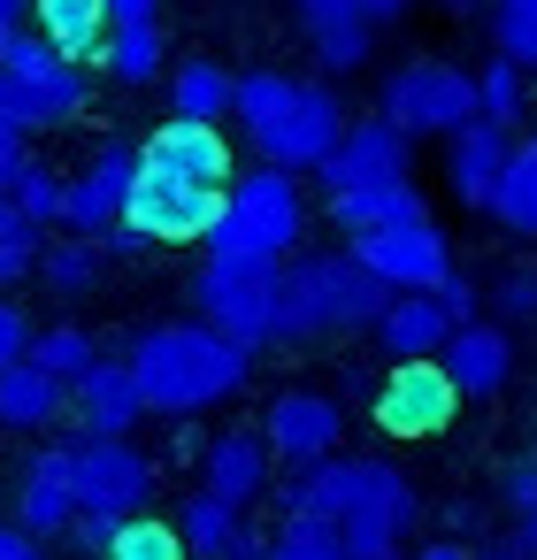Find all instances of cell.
<instances>
[{"instance_id":"1","label":"cell","mask_w":537,"mask_h":560,"mask_svg":"<svg viewBox=\"0 0 537 560\" xmlns=\"http://www.w3.org/2000/svg\"><path fill=\"white\" fill-rule=\"evenodd\" d=\"M422 499L407 468L369 460V453H330L284 483V522H315L338 537L346 560H399V537L415 529Z\"/></svg>"},{"instance_id":"2","label":"cell","mask_w":537,"mask_h":560,"mask_svg":"<svg viewBox=\"0 0 537 560\" xmlns=\"http://www.w3.org/2000/svg\"><path fill=\"white\" fill-rule=\"evenodd\" d=\"M124 369H131L147 415L185 422V415H208V407H223L231 392H246L254 353L231 346V338H215L208 323H154V330L131 338Z\"/></svg>"},{"instance_id":"3","label":"cell","mask_w":537,"mask_h":560,"mask_svg":"<svg viewBox=\"0 0 537 560\" xmlns=\"http://www.w3.org/2000/svg\"><path fill=\"white\" fill-rule=\"evenodd\" d=\"M384 284H369L346 254H300L277 269V323L269 346H300V338H330V330H369L384 315Z\"/></svg>"},{"instance_id":"4","label":"cell","mask_w":537,"mask_h":560,"mask_svg":"<svg viewBox=\"0 0 537 560\" xmlns=\"http://www.w3.org/2000/svg\"><path fill=\"white\" fill-rule=\"evenodd\" d=\"M300 231H307V200H300V177H284V170H231V185H223V208H215V231H208V246L223 254V261H269V269H284V254L300 246Z\"/></svg>"},{"instance_id":"5","label":"cell","mask_w":537,"mask_h":560,"mask_svg":"<svg viewBox=\"0 0 537 560\" xmlns=\"http://www.w3.org/2000/svg\"><path fill=\"white\" fill-rule=\"evenodd\" d=\"M376 101H384L376 124H392L407 147H415V139H453L460 124H476V78H468L460 62H437V55L399 62Z\"/></svg>"},{"instance_id":"6","label":"cell","mask_w":537,"mask_h":560,"mask_svg":"<svg viewBox=\"0 0 537 560\" xmlns=\"http://www.w3.org/2000/svg\"><path fill=\"white\" fill-rule=\"evenodd\" d=\"M78 108H85V70L55 62L39 39H16L9 55H0V124H9L16 139L62 131Z\"/></svg>"},{"instance_id":"7","label":"cell","mask_w":537,"mask_h":560,"mask_svg":"<svg viewBox=\"0 0 537 560\" xmlns=\"http://www.w3.org/2000/svg\"><path fill=\"white\" fill-rule=\"evenodd\" d=\"M192 300H200V323L246 353L269 346V323H277V269L269 261H223L208 254L200 277H192Z\"/></svg>"},{"instance_id":"8","label":"cell","mask_w":537,"mask_h":560,"mask_svg":"<svg viewBox=\"0 0 537 560\" xmlns=\"http://www.w3.org/2000/svg\"><path fill=\"white\" fill-rule=\"evenodd\" d=\"M62 460H70V499H78V514H101V522L139 514L147 491H154V476H162L131 438H124V445H108V438H62Z\"/></svg>"},{"instance_id":"9","label":"cell","mask_w":537,"mask_h":560,"mask_svg":"<svg viewBox=\"0 0 537 560\" xmlns=\"http://www.w3.org/2000/svg\"><path fill=\"white\" fill-rule=\"evenodd\" d=\"M346 261H353L369 284H384V292L399 300V292H437L445 269H453V246H445L437 223H399V231L346 238Z\"/></svg>"},{"instance_id":"10","label":"cell","mask_w":537,"mask_h":560,"mask_svg":"<svg viewBox=\"0 0 537 560\" xmlns=\"http://www.w3.org/2000/svg\"><path fill=\"white\" fill-rule=\"evenodd\" d=\"M338 131H346V101H338L330 85L300 78L292 108H284L269 131H254V154H261V170H284V177H300V170H315V162L338 147Z\"/></svg>"},{"instance_id":"11","label":"cell","mask_w":537,"mask_h":560,"mask_svg":"<svg viewBox=\"0 0 537 560\" xmlns=\"http://www.w3.org/2000/svg\"><path fill=\"white\" fill-rule=\"evenodd\" d=\"M215 208H223V192L139 170V177H131V200H124V231H131L139 246H185V238H208V231H215Z\"/></svg>"},{"instance_id":"12","label":"cell","mask_w":537,"mask_h":560,"mask_svg":"<svg viewBox=\"0 0 537 560\" xmlns=\"http://www.w3.org/2000/svg\"><path fill=\"white\" fill-rule=\"evenodd\" d=\"M131 177H139V147L108 139L85 154L78 177H62V231L70 238H101L124 223V200H131Z\"/></svg>"},{"instance_id":"13","label":"cell","mask_w":537,"mask_h":560,"mask_svg":"<svg viewBox=\"0 0 537 560\" xmlns=\"http://www.w3.org/2000/svg\"><path fill=\"white\" fill-rule=\"evenodd\" d=\"M254 438L269 445V460L315 468V460L338 453V438H346V407H338L330 392H277L269 415L254 422Z\"/></svg>"},{"instance_id":"14","label":"cell","mask_w":537,"mask_h":560,"mask_svg":"<svg viewBox=\"0 0 537 560\" xmlns=\"http://www.w3.org/2000/svg\"><path fill=\"white\" fill-rule=\"evenodd\" d=\"M407 162H415V147L392 131V124H346L338 131V147L315 162V177H323V192L338 200V192H369V185H399L407 177Z\"/></svg>"},{"instance_id":"15","label":"cell","mask_w":537,"mask_h":560,"mask_svg":"<svg viewBox=\"0 0 537 560\" xmlns=\"http://www.w3.org/2000/svg\"><path fill=\"white\" fill-rule=\"evenodd\" d=\"M453 415H460V392L445 384L437 361H399L384 376V392H376V422L392 438H437Z\"/></svg>"},{"instance_id":"16","label":"cell","mask_w":537,"mask_h":560,"mask_svg":"<svg viewBox=\"0 0 537 560\" xmlns=\"http://www.w3.org/2000/svg\"><path fill=\"white\" fill-rule=\"evenodd\" d=\"M139 170L223 192V185H231V139H223V131H208V124H162V131L139 147Z\"/></svg>"},{"instance_id":"17","label":"cell","mask_w":537,"mask_h":560,"mask_svg":"<svg viewBox=\"0 0 537 560\" xmlns=\"http://www.w3.org/2000/svg\"><path fill=\"white\" fill-rule=\"evenodd\" d=\"M70 407H78V438H108V445H124V438L147 422L131 369H124V361H108V353L70 384Z\"/></svg>"},{"instance_id":"18","label":"cell","mask_w":537,"mask_h":560,"mask_svg":"<svg viewBox=\"0 0 537 560\" xmlns=\"http://www.w3.org/2000/svg\"><path fill=\"white\" fill-rule=\"evenodd\" d=\"M437 369H445V384H453L460 399H491V392H506V376H514V338H506L499 323H460V330L437 346Z\"/></svg>"},{"instance_id":"19","label":"cell","mask_w":537,"mask_h":560,"mask_svg":"<svg viewBox=\"0 0 537 560\" xmlns=\"http://www.w3.org/2000/svg\"><path fill=\"white\" fill-rule=\"evenodd\" d=\"M200 468H208V483H200V491H208L215 506H231V514H246V506L277 483V476H269L277 460H269V445H261L254 430H223V438L200 453Z\"/></svg>"},{"instance_id":"20","label":"cell","mask_w":537,"mask_h":560,"mask_svg":"<svg viewBox=\"0 0 537 560\" xmlns=\"http://www.w3.org/2000/svg\"><path fill=\"white\" fill-rule=\"evenodd\" d=\"M24 16L39 24V47H47L55 62H70V70L101 62V55H108V39H116V24H108L101 0H32Z\"/></svg>"},{"instance_id":"21","label":"cell","mask_w":537,"mask_h":560,"mask_svg":"<svg viewBox=\"0 0 537 560\" xmlns=\"http://www.w3.org/2000/svg\"><path fill=\"white\" fill-rule=\"evenodd\" d=\"M70 522H78L70 460H62V445H47V453L24 460V483H16V529H24L32 545H47V537H62Z\"/></svg>"},{"instance_id":"22","label":"cell","mask_w":537,"mask_h":560,"mask_svg":"<svg viewBox=\"0 0 537 560\" xmlns=\"http://www.w3.org/2000/svg\"><path fill=\"white\" fill-rule=\"evenodd\" d=\"M506 131H491V124H460L453 139H445V185H453V200L460 208H491V185H499V170H506Z\"/></svg>"},{"instance_id":"23","label":"cell","mask_w":537,"mask_h":560,"mask_svg":"<svg viewBox=\"0 0 537 560\" xmlns=\"http://www.w3.org/2000/svg\"><path fill=\"white\" fill-rule=\"evenodd\" d=\"M369 330H376V346L392 353V369H399V361H437V346L453 338V323H445V307H437L430 292L384 300V315H376Z\"/></svg>"},{"instance_id":"24","label":"cell","mask_w":537,"mask_h":560,"mask_svg":"<svg viewBox=\"0 0 537 560\" xmlns=\"http://www.w3.org/2000/svg\"><path fill=\"white\" fill-rule=\"evenodd\" d=\"M330 215H338V231H346V238L399 231V223H430V208H422L415 177H399V185H369V192H338V200H330Z\"/></svg>"},{"instance_id":"25","label":"cell","mask_w":537,"mask_h":560,"mask_svg":"<svg viewBox=\"0 0 537 560\" xmlns=\"http://www.w3.org/2000/svg\"><path fill=\"white\" fill-rule=\"evenodd\" d=\"M292 9L307 16L323 70H338V78H346V70H361V62H369V47H376V39H369V24L353 16V0H292Z\"/></svg>"},{"instance_id":"26","label":"cell","mask_w":537,"mask_h":560,"mask_svg":"<svg viewBox=\"0 0 537 560\" xmlns=\"http://www.w3.org/2000/svg\"><path fill=\"white\" fill-rule=\"evenodd\" d=\"M483 215H491L499 231H514V238H537V131L506 147V170H499Z\"/></svg>"},{"instance_id":"27","label":"cell","mask_w":537,"mask_h":560,"mask_svg":"<svg viewBox=\"0 0 537 560\" xmlns=\"http://www.w3.org/2000/svg\"><path fill=\"white\" fill-rule=\"evenodd\" d=\"M223 116H231V70H215V62H177V70H170V124H208V131H223Z\"/></svg>"},{"instance_id":"28","label":"cell","mask_w":537,"mask_h":560,"mask_svg":"<svg viewBox=\"0 0 537 560\" xmlns=\"http://www.w3.org/2000/svg\"><path fill=\"white\" fill-rule=\"evenodd\" d=\"M62 407H70V392L55 376H39L32 361H16L9 376H0V422H9V430H47Z\"/></svg>"},{"instance_id":"29","label":"cell","mask_w":537,"mask_h":560,"mask_svg":"<svg viewBox=\"0 0 537 560\" xmlns=\"http://www.w3.org/2000/svg\"><path fill=\"white\" fill-rule=\"evenodd\" d=\"M170 529H177V545H185L192 560H223V552L246 537V514H231V506H215L208 491H192V499L177 506V522H170Z\"/></svg>"},{"instance_id":"30","label":"cell","mask_w":537,"mask_h":560,"mask_svg":"<svg viewBox=\"0 0 537 560\" xmlns=\"http://www.w3.org/2000/svg\"><path fill=\"white\" fill-rule=\"evenodd\" d=\"M108 78L116 85H154V70L170 62V39H162V16L154 24H116V39H108Z\"/></svg>"},{"instance_id":"31","label":"cell","mask_w":537,"mask_h":560,"mask_svg":"<svg viewBox=\"0 0 537 560\" xmlns=\"http://www.w3.org/2000/svg\"><path fill=\"white\" fill-rule=\"evenodd\" d=\"M39 376H55L62 392L101 361V346H93V330H78V323H55V330H32V353H24Z\"/></svg>"},{"instance_id":"32","label":"cell","mask_w":537,"mask_h":560,"mask_svg":"<svg viewBox=\"0 0 537 560\" xmlns=\"http://www.w3.org/2000/svg\"><path fill=\"white\" fill-rule=\"evenodd\" d=\"M292 93H300V78H284V70H246V78H231V116H238L246 139H254V131H269V124L292 108Z\"/></svg>"},{"instance_id":"33","label":"cell","mask_w":537,"mask_h":560,"mask_svg":"<svg viewBox=\"0 0 537 560\" xmlns=\"http://www.w3.org/2000/svg\"><path fill=\"white\" fill-rule=\"evenodd\" d=\"M55 300H85L101 284V246L93 238H62V246H39V269H32Z\"/></svg>"},{"instance_id":"34","label":"cell","mask_w":537,"mask_h":560,"mask_svg":"<svg viewBox=\"0 0 537 560\" xmlns=\"http://www.w3.org/2000/svg\"><path fill=\"white\" fill-rule=\"evenodd\" d=\"M476 78V124H491V131H506L514 139V124H522V70L514 62H491V70H468Z\"/></svg>"},{"instance_id":"35","label":"cell","mask_w":537,"mask_h":560,"mask_svg":"<svg viewBox=\"0 0 537 560\" xmlns=\"http://www.w3.org/2000/svg\"><path fill=\"white\" fill-rule=\"evenodd\" d=\"M101 560H185V545H177L170 522H154V514H124V522L108 529Z\"/></svg>"},{"instance_id":"36","label":"cell","mask_w":537,"mask_h":560,"mask_svg":"<svg viewBox=\"0 0 537 560\" xmlns=\"http://www.w3.org/2000/svg\"><path fill=\"white\" fill-rule=\"evenodd\" d=\"M9 208L47 238V223H62V177H55L47 162H24V170H16V185H9Z\"/></svg>"},{"instance_id":"37","label":"cell","mask_w":537,"mask_h":560,"mask_svg":"<svg viewBox=\"0 0 537 560\" xmlns=\"http://www.w3.org/2000/svg\"><path fill=\"white\" fill-rule=\"evenodd\" d=\"M491 39H499V62L537 70V0H491Z\"/></svg>"},{"instance_id":"38","label":"cell","mask_w":537,"mask_h":560,"mask_svg":"<svg viewBox=\"0 0 537 560\" xmlns=\"http://www.w3.org/2000/svg\"><path fill=\"white\" fill-rule=\"evenodd\" d=\"M261 560H346V552H338L330 529H315V522H284V529L261 545Z\"/></svg>"},{"instance_id":"39","label":"cell","mask_w":537,"mask_h":560,"mask_svg":"<svg viewBox=\"0 0 537 560\" xmlns=\"http://www.w3.org/2000/svg\"><path fill=\"white\" fill-rule=\"evenodd\" d=\"M491 300H499V315H506V323H537V269H506Z\"/></svg>"},{"instance_id":"40","label":"cell","mask_w":537,"mask_h":560,"mask_svg":"<svg viewBox=\"0 0 537 560\" xmlns=\"http://www.w3.org/2000/svg\"><path fill=\"white\" fill-rule=\"evenodd\" d=\"M430 300H437V307H445V323L460 330V323H476V300H483V292H476V277H468V269H445V284H437Z\"/></svg>"},{"instance_id":"41","label":"cell","mask_w":537,"mask_h":560,"mask_svg":"<svg viewBox=\"0 0 537 560\" xmlns=\"http://www.w3.org/2000/svg\"><path fill=\"white\" fill-rule=\"evenodd\" d=\"M499 491H506L514 514H537V445H522V453L506 460V483H499Z\"/></svg>"},{"instance_id":"42","label":"cell","mask_w":537,"mask_h":560,"mask_svg":"<svg viewBox=\"0 0 537 560\" xmlns=\"http://www.w3.org/2000/svg\"><path fill=\"white\" fill-rule=\"evenodd\" d=\"M24 353H32V323H24V307H16V300H0V376H9Z\"/></svg>"},{"instance_id":"43","label":"cell","mask_w":537,"mask_h":560,"mask_svg":"<svg viewBox=\"0 0 537 560\" xmlns=\"http://www.w3.org/2000/svg\"><path fill=\"white\" fill-rule=\"evenodd\" d=\"M39 246H47V238H9V246H0V292L24 284V277L39 269Z\"/></svg>"},{"instance_id":"44","label":"cell","mask_w":537,"mask_h":560,"mask_svg":"<svg viewBox=\"0 0 537 560\" xmlns=\"http://www.w3.org/2000/svg\"><path fill=\"white\" fill-rule=\"evenodd\" d=\"M24 162H32V147H24V139H16L9 124H0V192L16 185V170H24Z\"/></svg>"},{"instance_id":"45","label":"cell","mask_w":537,"mask_h":560,"mask_svg":"<svg viewBox=\"0 0 537 560\" xmlns=\"http://www.w3.org/2000/svg\"><path fill=\"white\" fill-rule=\"evenodd\" d=\"M0 560H47V545H32L16 522H0Z\"/></svg>"},{"instance_id":"46","label":"cell","mask_w":537,"mask_h":560,"mask_svg":"<svg viewBox=\"0 0 537 560\" xmlns=\"http://www.w3.org/2000/svg\"><path fill=\"white\" fill-rule=\"evenodd\" d=\"M407 9H415V0H353V16H361V24H399Z\"/></svg>"},{"instance_id":"47","label":"cell","mask_w":537,"mask_h":560,"mask_svg":"<svg viewBox=\"0 0 537 560\" xmlns=\"http://www.w3.org/2000/svg\"><path fill=\"white\" fill-rule=\"evenodd\" d=\"M108 24H154V0H101Z\"/></svg>"},{"instance_id":"48","label":"cell","mask_w":537,"mask_h":560,"mask_svg":"<svg viewBox=\"0 0 537 560\" xmlns=\"http://www.w3.org/2000/svg\"><path fill=\"white\" fill-rule=\"evenodd\" d=\"M9 238H39V231H32V223L9 208V192H0V246H9Z\"/></svg>"},{"instance_id":"49","label":"cell","mask_w":537,"mask_h":560,"mask_svg":"<svg viewBox=\"0 0 537 560\" xmlns=\"http://www.w3.org/2000/svg\"><path fill=\"white\" fill-rule=\"evenodd\" d=\"M24 9H32V0H0V39H16V32H24Z\"/></svg>"},{"instance_id":"50","label":"cell","mask_w":537,"mask_h":560,"mask_svg":"<svg viewBox=\"0 0 537 560\" xmlns=\"http://www.w3.org/2000/svg\"><path fill=\"white\" fill-rule=\"evenodd\" d=\"M415 560H468V545H453V537H445V545H422Z\"/></svg>"},{"instance_id":"51","label":"cell","mask_w":537,"mask_h":560,"mask_svg":"<svg viewBox=\"0 0 537 560\" xmlns=\"http://www.w3.org/2000/svg\"><path fill=\"white\" fill-rule=\"evenodd\" d=\"M445 9H453V16H476V9H483V0H445Z\"/></svg>"},{"instance_id":"52","label":"cell","mask_w":537,"mask_h":560,"mask_svg":"<svg viewBox=\"0 0 537 560\" xmlns=\"http://www.w3.org/2000/svg\"><path fill=\"white\" fill-rule=\"evenodd\" d=\"M468 560H514V552H506V545H491V552H468Z\"/></svg>"}]
</instances>
